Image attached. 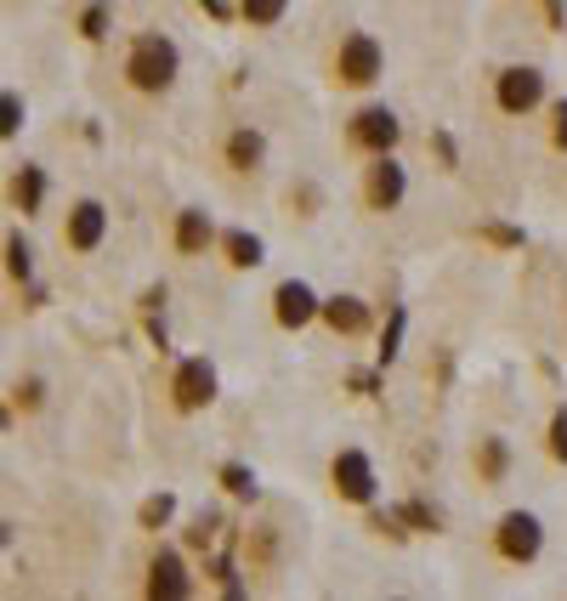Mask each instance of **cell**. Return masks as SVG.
<instances>
[{
    "label": "cell",
    "mask_w": 567,
    "mask_h": 601,
    "mask_svg": "<svg viewBox=\"0 0 567 601\" xmlns=\"http://www.w3.org/2000/svg\"><path fill=\"white\" fill-rule=\"evenodd\" d=\"M109 29H114V0H86V12H80V41H109Z\"/></svg>",
    "instance_id": "21"
},
{
    "label": "cell",
    "mask_w": 567,
    "mask_h": 601,
    "mask_svg": "<svg viewBox=\"0 0 567 601\" xmlns=\"http://www.w3.org/2000/svg\"><path fill=\"white\" fill-rule=\"evenodd\" d=\"M545 23L551 29H567V0H545Z\"/></svg>",
    "instance_id": "35"
},
{
    "label": "cell",
    "mask_w": 567,
    "mask_h": 601,
    "mask_svg": "<svg viewBox=\"0 0 567 601\" xmlns=\"http://www.w3.org/2000/svg\"><path fill=\"white\" fill-rule=\"evenodd\" d=\"M431 148H438L443 171H454V165H460V148H454V137H449V131H431Z\"/></svg>",
    "instance_id": "33"
},
{
    "label": "cell",
    "mask_w": 567,
    "mask_h": 601,
    "mask_svg": "<svg viewBox=\"0 0 567 601\" xmlns=\"http://www.w3.org/2000/svg\"><path fill=\"white\" fill-rule=\"evenodd\" d=\"M182 75V46L171 35H159V29H143V35H131L125 46V86L143 91V97H165Z\"/></svg>",
    "instance_id": "1"
},
{
    "label": "cell",
    "mask_w": 567,
    "mask_h": 601,
    "mask_svg": "<svg viewBox=\"0 0 567 601\" xmlns=\"http://www.w3.org/2000/svg\"><path fill=\"white\" fill-rule=\"evenodd\" d=\"M347 143H352L363 159L397 154V143H404V120H397L386 103H370V109H358V114L347 120Z\"/></svg>",
    "instance_id": "5"
},
{
    "label": "cell",
    "mask_w": 567,
    "mask_h": 601,
    "mask_svg": "<svg viewBox=\"0 0 567 601\" xmlns=\"http://www.w3.org/2000/svg\"><path fill=\"white\" fill-rule=\"evenodd\" d=\"M404 199H409L404 159H397V154H375L370 165H363V205H370L375 216H392Z\"/></svg>",
    "instance_id": "6"
},
{
    "label": "cell",
    "mask_w": 567,
    "mask_h": 601,
    "mask_svg": "<svg viewBox=\"0 0 567 601\" xmlns=\"http://www.w3.org/2000/svg\"><path fill=\"white\" fill-rule=\"evenodd\" d=\"M245 551H250V574H273V567H279V528H273V522L250 528Z\"/></svg>",
    "instance_id": "18"
},
{
    "label": "cell",
    "mask_w": 567,
    "mask_h": 601,
    "mask_svg": "<svg viewBox=\"0 0 567 601\" xmlns=\"http://www.w3.org/2000/svg\"><path fill=\"white\" fill-rule=\"evenodd\" d=\"M7 279L12 284H35V250H29V239L18 227L7 233Z\"/></svg>",
    "instance_id": "20"
},
{
    "label": "cell",
    "mask_w": 567,
    "mask_h": 601,
    "mask_svg": "<svg viewBox=\"0 0 567 601\" xmlns=\"http://www.w3.org/2000/svg\"><path fill=\"white\" fill-rule=\"evenodd\" d=\"M41 404H46V381H35V375H29V381H18V386H12V409L35 415Z\"/></svg>",
    "instance_id": "27"
},
{
    "label": "cell",
    "mask_w": 567,
    "mask_h": 601,
    "mask_svg": "<svg viewBox=\"0 0 567 601\" xmlns=\"http://www.w3.org/2000/svg\"><path fill=\"white\" fill-rule=\"evenodd\" d=\"M171 245H177V256H205V250H216L222 245V233H216V222H211V211H199V205H188V211H177V227H171Z\"/></svg>",
    "instance_id": "13"
},
{
    "label": "cell",
    "mask_w": 567,
    "mask_h": 601,
    "mask_svg": "<svg viewBox=\"0 0 567 601\" xmlns=\"http://www.w3.org/2000/svg\"><path fill=\"white\" fill-rule=\"evenodd\" d=\"M392 511H397V522H404L409 533H438L443 528L438 506H426V499H404V506H392Z\"/></svg>",
    "instance_id": "22"
},
{
    "label": "cell",
    "mask_w": 567,
    "mask_h": 601,
    "mask_svg": "<svg viewBox=\"0 0 567 601\" xmlns=\"http://www.w3.org/2000/svg\"><path fill=\"white\" fill-rule=\"evenodd\" d=\"M494 109L511 114V120H528L533 109H545V69H533V63L499 69L494 75Z\"/></svg>",
    "instance_id": "2"
},
{
    "label": "cell",
    "mask_w": 567,
    "mask_h": 601,
    "mask_svg": "<svg viewBox=\"0 0 567 601\" xmlns=\"http://www.w3.org/2000/svg\"><path fill=\"white\" fill-rule=\"evenodd\" d=\"M404 329H409V313H404V307H392V313H386V329H381V352H375V363H397V352H404Z\"/></svg>",
    "instance_id": "25"
},
{
    "label": "cell",
    "mask_w": 567,
    "mask_h": 601,
    "mask_svg": "<svg viewBox=\"0 0 567 601\" xmlns=\"http://www.w3.org/2000/svg\"><path fill=\"white\" fill-rule=\"evenodd\" d=\"M318 324L336 341H358V336H370L375 313H370V300H363V295H324V318Z\"/></svg>",
    "instance_id": "12"
},
{
    "label": "cell",
    "mask_w": 567,
    "mask_h": 601,
    "mask_svg": "<svg viewBox=\"0 0 567 601\" xmlns=\"http://www.w3.org/2000/svg\"><path fill=\"white\" fill-rule=\"evenodd\" d=\"M494 551L506 556L511 567L540 562V551H545V522L533 517V511H506V517L494 522Z\"/></svg>",
    "instance_id": "7"
},
{
    "label": "cell",
    "mask_w": 567,
    "mask_h": 601,
    "mask_svg": "<svg viewBox=\"0 0 567 601\" xmlns=\"http://www.w3.org/2000/svg\"><path fill=\"white\" fill-rule=\"evenodd\" d=\"M103 239H109V205L103 199H75L69 222H63V245H69L75 256H91Z\"/></svg>",
    "instance_id": "11"
},
{
    "label": "cell",
    "mask_w": 567,
    "mask_h": 601,
    "mask_svg": "<svg viewBox=\"0 0 567 601\" xmlns=\"http://www.w3.org/2000/svg\"><path fill=\"white\" fill-rule=\"evenodd\" d=\"M290 205H302V216H318V211H313V205H318V188H295Z\"/></svg>",
    "instance_id": "34"
},
{
    "label": "cell",
    "mask_w": 567,
    "mask_h": 601,
    "mask_svg": "<svg viewBox=\"0 0 567 601\" xmlns=\"http://www.w3.org/2000/svg\"><path fill=\"white\" fill-rule=\"evenodd\" d=\"M216 392H222V375L211 358H182L171 370V409L177 415H205L216 404Z\"/></svg>",
    "instance_id": "4"
},
{
    "label": "cell",
    "mask_w": 567,
    "mask_h": 601,
    "mask_svg": "<svg viewBox=\"0 0 567 601\" xmlns=\"http://www.w3.org/2000/svg\"><path fill=\"white\" fill-rule=\"evenodd\" d=\"M324 318V295L307 284V279H284L279 290H273V324L279 329H307V324H318Z\"/></svg>",
    "instance_id": "10"
},
{
    "label": "cell",
    "mask_w": 567,
    "mask_h": 601,
    "mask_svg": "<svg viewBox=\"0 0 567 601\" xmlns=\"http://www.w3.org/2000/svg\"><path fill=\"white\" fill-rule=\"evenodd\" d=\"M477 233L488 245H499V250H522V227H511V222H483Z\"/></svg>",
    "instance_id": "30"
},
{
    "label": "cell",
    "mask_w": 567,
    "mask_h": 601,
    "mask_svg": "<svg viewBox=\"0 0 567 601\" xmlns=\"http://www.w3.org/2000/svg\"><path fill=\"white\" fill-rule=\"evenodd\" d=\"M143 590H148L154 601H188V596H193L188 556H182L177 545H159V551L148 556V579H143Z\"/></svg>",
    "instance_id": "9"
},
{
    "label": "cell",
    "mask_w": 567,
    "mask_h": 601,
    "mask_svg": "<svg viewBox=\"0 0 567 601\" xmlns=\"http://www.w3.org/2000/svg\"><path fill=\"white\" fill-rule=\"evenodd\" d=\"M551 143L567 154V97H556V103H551Z\"/></svg>",
    "instance_id": "32"
},
{
    "label": "cell",
    "mask_w": 567,
    "mask_h": 601,
    "mask_svg": "<svg viewBox=\"0 0 567 601\" xmlns=\"http://www.w3.org/2000/svg\"><path fill=\"white\" fill-rule=\"evenodd\" d=\"M171 517H177V494H148L143 506H137V528L143 533H159Z\"/></svg>",
    "instance_id": "23"
},
{
    "label": "cell",
    "mask_w": 567,
    "mask_h": 601,
    "mask_svg": "<svg viewBox=\"0 0 567 601\" xmlns=\"http://www.w3.org/2000/svg\"><path fill=\"white\" fill-rule=\"evenodd\" d=\"M222 488L233 494V499H245V506H256V499H261V483H256V465H245V460H227L222 465Z\"/></svg>",
    "instance_id": "19"
},
{
    "label": "cell",
    "mask_w": 567,
    "mask_h": 601,
    "mask_svg": "<svg viewBox=\"0 0 567 601\" xmlns=\"http://www.w3.org/2000/svg\"><path fill=\"white\" fill-rule=\"evenodd\" d=\"M18 131H23V97L18 91H0V137H18Z\"/></svg>",
    "instance_id": "26"
},
{
    "label": "cell",
    "mask_w": 567,
    "mask_h": 601,
    "mask_svg": "<svg viewBox=\"0 0 567 601\" xmlns=\"http://www.w3.org/2000/svg\"><path fill=\"white\" fill-rule=\"evenodd\" d=\"M545 449H551V460L556 465H567V404L551 415V431H545Z\"/></svg>",
    "instance_id": "29"
},
{
    "label": "cell",
    "mask_w": 567,
    "mask_h": 601,
    "mask_svg": "<svg viewBox=\"0 0 567 601\" xmlns=\"http://www.w3.org/2000/svg\"><path fill=\"white\" fill-rule=\"evenodd\" d=\"M477 483L483 488H494V483H506V472H511V443L499 438V431H488V438H477Z\"/></svg>",
    "instance_id": "16"
},
{
    "label": "cell",
    "mask_w": 567,
    "mask_h": 601,
    "mask_svg": "<svg viewBox=\"0 0 567 601\" xmlns=\"http://www.w3.org/2000/svg\"><path fill=\"white\" fill-rule=\"evenodd\" d=\"M381 370H386V363H370V370H352V375H347L352 397H375V392H381Z\"/></svg>",
    "instance_id": "31"
},
{
    "label": "cell",
    "mask_w": 567,
    "mask_h": 601,
    "mask_svg": "<svg viewBox=\"0 0 567 601\" xmlns=\"http://www.w3.org/2000/svg\"><path fill=\"white\" fill-rule=\"evenodd\" d=\"M329 488H336V499H347V506H375V494H381L375 460L363 449H341L329 460Z\"/></svg>",
    "instance_id": "8"
},
{
    "label": "cell",
    "mask_w": 567,
    "mask_h": 601,
    "mask_svg": "<svg viewBox=\"0 0 567 601\" xmlns=\"http://www.w3.org/2000/svg\"><path fill=\"white\" fill-rule=\"evenodd\" d=\"M386 75V52L375 35H363V29H352V35L336 46V80L347 91H370L375 80Z\"/></svg>",
    "instance_id": "3"
},
{
    "label": "cell",
    "mask_w": 567,
    "mask_h": 601,
    "mask_svg": "<svg viewBox=\"0 0 567 601\" xmlns=\"http://www.w3.org/2000/svg\"><path fill=\"white\" fill-rule=\"evenodd\" d=\"M216 540H222V517H216V511H211V517H199V522L188 528V551H211Z\"/></svg>",
    "instance_id": "28"
},
{
    "label": "cell",
    "mask_w": 567,
    "mask_h": 601,
    "mask_svg": "<svg viewBox=\"0 0 567 601\" xmlns=\"http://www.w3.org/2000/svg\"><path fill=\"white\" fill-rule=\"evenodd\" d=\"M216 250L227 256V267H233V273H256V267L267 261V245L256 239V233H250V227H227Z\"/></svg>",
    "instance_id": "15"
},
{
    "label": "cell",
    "mask_w": 567,
    "mask_h": 601,
    "mask_svg": "<svg viewBox=\"0 0 567 601\" xmlns=\"http://www.w3.org/2000/svg\"><path fill=\"white\" fill-rule=\"evenodd\" d=\"M159 307H165V284H148L143 290V313H159Z\"/></svg>",
    "instance_id": "37"
},
{
    "label": "cell",
    "mask_w": 567,
    "mask_h": 601,
    "mask_svg": "<svg viewBox=\"0 0 567 601\" xmlns=\"http://www.w3.org/2000/svg\"><path fill=\"white\" fill-rule=\"evenodd\" d=\"M222 159H227V171L256 177L261 165H267V137H261L256 125H233L227 137H222Z\"/></svg>",
    "instance_id": "14"
},
{
    "label": "cell",
    "mask_w": 567,
    "mask_h": 601,
    "mask_svg": "<svg viewBox=\"0 0 567 601\" xmlns=\"http://www.w3.org/2000/svg\"><path fill=\"white\" fill-rule=\"evenodd\" d=\"M239 18L250 29H273V23L290 18V0H239Z\"/></svg>",
    "instance_id": "24"
},
{
    "label": "cell",
    "mask_w": 567,
    "mask_h": 601,
    "mask_svg": "<svg viewBox=\"0 0 567 601\" xmlns=\"http://www.w3.org/2000/svg\"><path fill=\"white\" fill-rule=\"evenodd\" d=\"M7 193H12V211L35 216V211L46 205V171H41V165H18L12 182H7Z\"/></svg>",
    "instance_id": "17"
},
{
    "label": "cell",
    "mask_w": 567,
    "mask_h": 601,
    "mask_svg": "<svg viewBox=\"0 0 567 601\" xmlns=\"http://www.w3.org/2000/svg\"><path fill=\"white\" fill-rule=\"evenodd\" d=\"M199 12H211L216 23H233V7H227V0H199Z\"/></svg>",
    "instance_id": "36"
}]
</instances>
